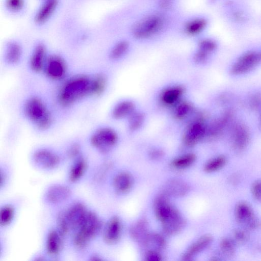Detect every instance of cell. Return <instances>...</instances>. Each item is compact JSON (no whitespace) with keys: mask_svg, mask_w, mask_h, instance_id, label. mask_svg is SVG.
I'll return each instance as SVG.
<instances>
[{"mask_svg":"<svg viewBox=\"0 0 261 261\" xmlns=\"http://www.w3.org/2000/svg\"><path fill=\"white\" fill-rule=\"evenodd\" d=\"M91 76L85 74L73 76L62 85L57 95L59 103L63 107L70 106L79 100L90 96Z\"/></svg>","mask_w":261,"mask_h":261,"instance_id":"cell-1","label":"cell"},{"mask_svg":"<svg viewBox=\"0 0 261 261\" xmlns=\"http://www.w3.org/2000/svg\"><path fill=\"white\" fill-rule=\"evenodd\" d=\"M102 226V221L97 215L88 210L78 227L74 230L73 237L74 245L79 249L86 248L100 232Z\"/></svg>","mask_w":261,"mask_h":261,"instance_id":"cell-2","label":"cell"},{"mask_svg":"<svg viewBox=\"0 0 261 261\" xmlns=\"http://www.w3.org/2000/svg\"><path fill=\"white\" fill-rule=\"evenodd\" d=\"M23 111L28 119L38 129L45 130L51 125V114L44 102L39 97H29L24 103Z\"/></svg>","mask_w":261,"mask_h":261,"instance_id":"cell-3","label":"cell"},{"mask_svg":"<svg viewBox=\"0 0 261 261\" xmlns=\"http://www.w3.org/2000/svg\"><path fill=\"white\" fill-rule=\"evenodd\" d=\"M118 140V135L114 129L109 127H102L92 134L90 142L100 152L107 153L117 144Z\"/></svg>","mask_w":261,"mask_h":261,"instance_id":"cell-4","label":"cell"},{"mask_svg":"<svg viewBox=\"0 0 261 261\" xmlns=\"http://www.w3.org/2000/svg\"><path fill=\"white\" fill-rule=\"evenodd\" d=\"M207 128L203 117L192 121L184 133L182 139L184 144L188 147L196 145L206 137Z\"/></svg>","mask_w":261,"mask_h":261,"instance_id":"cell-5","label":"cell"},{"mask_svg":"<svg viewBox=\"0 0 261 261\" xmlns=\"http://www.w3.org/2000/svg\"><path fill=\"white\" fill-rule=\"evenodd\" d=\"M250 140L248 127L243 123H234L230 129V140L232 149L238 153L243 152L247 147Z\"/></svg>","mask_w":261,"mask_h":261,"instance_id":"cell-6","label":"cell"},{"mask_svg":"<svg viewBox=\"0 0 261 261\" xmlns=\"http://www.w3.org/2000/svg\"><path fill=\"white\" fill-rule=\"evenodd\" d=\"M261 62V54L256 51H249L241 56L232 65L230 72L239 75L252 70Z\"/></svg>","mask_w":261,"mask_h":261,"instance_id":"cell-7","label":"cell"},{"mask_svg":"<svg viewBox=\"0 0 261 261\" xmlns=\"http://www.w3.org/2000/svg\"><path fill=\"white\" fill-rule=\"evenodd\" d=\"M162 25L163 20L160 17L149 16L134 26L133 34L137 38H145L157 33L161 29Z\"/></svg>","mask_w":261,"mask_h":261,"instance_id":"cell-8","label":"cell"},{"mask_svg":"<svg viewBox=\"0 0 261 261\" xmlns=\"http://www.w3.org/2000/svg\"><path fill=\"white\" fill-rule=\"evenodd\" d=\"M43 71L52 80H60L66 74L67 65L64 59L59 55H52L47 58Z\"/></svg>","mask_w":261,"mask_h":261,"instance_id":"cell-9","label":"cell"},{"mask_svg":"<svg viewBox=\"0 0 261 261\" xmlns=\"http://www.w3.org/2000/svg\"><path fill=\"white\" fill-rule=\"evenodd\" d=\"M32 159L37 166L45 169H54L60 163V158L57 153L44 148L36 150L33 154Z\"/></svg>","mask_w":261,"mask_h":261,"instance_id":"cell-10","label":"cell"},{"mask_svg":"<svg viewBox=\"0 0 261 261\" xmlns=\"http://www.w3.org/2000/svg\"><path fill=\"white\" fill-rule=\"evenodd\" d=\"M233 117V112L230 109L225 111L220 116L207 126L206 137L215 139L222 135L230 124Z\"/></svg>","mask_w":261,"mask_h":261,"instance_id":"cell-11","label":"cell"},{"mask_svg":"<svg viewBox=\"0 0 261 261\" xmlns=\"http://www.w3.org/2000/svg\"><path fill=\"white\" fill-rule=\"evenodd\" d=\"M88 211L85 205L81 202L73 204L64 211L71 230L76 229Z\"/></svg>","mask_w":261,"mask_h":261,"instance_id":"cell-12","label":"cell"},{"mask_svg":"<svg viewBox=\"0 0 261 261\" xmlns=\"http://www.w3.org/2000/svg\"><path fill=\"white\" fill-rule=\"evenodd\" d=\"M71 194V191L67 186L55 184L47 189L45 194V197L49 203L58 204L68 199Z\"/></svg>","mask_w":261,"mask_h":261,"instance_id":"cell-13","label":"cell"},{"mask_svg":"<svg viewBox=\"0 0 261 261\" xmlns=\"http://www.w3.org/2000/svg\"><path fill=\"white\" fill-rule=\"evenodd\" d=\"M121 224L119 218L114 216L112 217L105 227L103 239L108 244L112 245L117 243L121 236Z\"/></svg>","mask_w":261,"mask_h":261,"instance_id":"cell-14","label":"cell"},{"mask_svg":"<svg viewBox=\"0 0 261 261\" xmlns=\"http://www.w3.org/2000/svg\"><path fill=\"white\" fill-rule=\"evenodd\" d=\"M185 88L180 85H173L164 89L160 95L161 102L166 106H175L181 100Z\"/></svg>","mask_w":261,"mask_h":261,"instance_id":"cell-15","label":"cell"},{"mask_svg":"<svg viewBox=\"0 0 261 261\" xmlns=\"http://www.w3.org/2000/svg\"><path fill=\"white\" fill-rule=\"evenodd\" d=\"M164 232L168 235H174L180 232L185 227L186 221L180 213L176 210L162 223Z\"/></svg>","mask_w":261,"mask_h":261,"instance_id":"cell-16","label":"cell"},{"mask_svg":"<svg viewBox=\"0 0 261 261\" xmlns=\"http://www.w3.org/2000/svg\"><path fill=\"white\" fill-rule=\"evenodd\" d=\"M141 248L145 253L150 252H160L166 245L165 239L158 233H148L140 242Z\"/></svg>","mask_w":261,"mask_h":261,"instance_id":"cell-17","label":"cell"},{"mask_svg":"<svg viewBox=\"0 0 261 261\" xmlns=\"http://www.w3.org/2000/svg\"><path fill=\"white\" fill-rule=\"evenodd\" d=\"M189 187L183 180L173 179L167 181L163 187V194L166 196L181 197L188 192Z\"/></svg>","mask_w":261,"mask_h":261,"instance_id":"cell-18","label":"cell"},{"mask_svg":"<svg viewBox=\"0 0 261 261\" xmlns=\"http://www.w3.org/2000/svg\"><path fill=\"white\" fill-rule=\"evenodd\" d=\"M47 58L44 45L42 44L37 45L30 58V67L31 69L35 73H39L43 71Z\"/></svg>","mask_w":261,"mask_h":261,"instance_id":"cell-19","label":"cell"},{"mask_svg":"<svg viewBox=\"0 0 261 261\" xmlns=\"http://www.w3.org/2000/svg\"><path fill=\"white\" fill-rule=\"evenodd\" d=\"M213 237L210 234H205L199 238L185 252L182 256L184 260L192 259L195 256L207 248L212 242Z\"/></svg>","mask_w":261,"mask_h":261,"instance_id":"cell-20","label":"cell"},{"mask_svg":"<svg viewBox=\"0 0 261 261\" xmlns=\"http://www.w3.org/2000/svg\"><path fill=\"white\" fill-rule=\"evenodd\" d=\"M234 217L237 222L245 227L255 218L252 207L244 201H240L236 204Z\"/></svg>","mask_w":261,"mask_h":261,"instance_id":"cell-21","label":"cell"},{"mask_svg":"<svg viewBox=\"0 0 261 261\" xmlns=\"http://www.w3.org/2000/svg\"><path fill=\"white\" fill-rule=\"evenodd\" d=\"M63 236L56 230H50L47 236L46 249L47 253L52 256L58 255L63 246Z\"/></svg>","mask_w":261,"mask_h":261,"instance_id":"cell-22","label":"cell"},{"mask_svg":"<svg viewBox=\"0 0 261 261\" xmlns=\"http://www.w3.org/2000/svg\"><path fill=\"white\" fill-rule=\"evenodd\" d=\"M136 105L130 100H124L118 102L113 107L111 115L116 120L128 118L135 111Z\"/></svg>","mask_w":261,"mask_h":261,"instance_id":"cell-23","label":"cell"},{"mask_svg":"<svg viewBox=\"0 0 261 261\" xmlns=\"http://www.w3.org/2000/svg\"><path fill=\"white\" fill-rule=\"evenodd\" d=\"M113 184L116 192L124 193L131 189L133 184V178L129 173L123 172L115 176Z\"/></svg>","mask_w":261,"mask_h":261,"instance_id":"cell-24","label":"cell"},{"mask_svg":"<svg viewBox=\"0 0 261 261\" xmlns=\"http://www.w3.org/2000/svg\"><path fill=\"white\" fill-rule=\"evenodd\" d=\"M88 168L87 161L80 156L75 159L69 173V179L72 182L79 180L85 174Z\"/></svg>","mask_w":261,"mask_h":261,"instance_id":"cell-25","label":"cell"},{"mask_svg":"<svg viewBox=\"0 0 261 261\" xmlns=\"http://www.w3.org/2000/svg\"><path fill=\"white\" fill-rule=\"evenodd\" d=\"M107 78L103 73H97L91 76L90 96H99L105 91Z\"/></svg>","mask_w":261,"mask_h":261,"instance_id":"cell-26","label":"cell"},{"mask_svg":"<svg viewBox=\"0 0 261 261\" xmlns=\"http://www.w3.org/2000/svg\"><path fill=\"white\" fill-rule=\"evenodd\" d=\"M58 2V0H46L35 15V22L42 23L46 21L56 9Z\"/></svg>","mask_w":261,"mask_h":261,"instance_id":"cell-27","label":"cell"},{"mask_svg":"<svg viewBox=\"0 0 261 261\" xmlns=\"http://www.w3.org/2000/svg\"><path fill=\"white\" fill-rule=\"evenodd\" d=\"M148 223L145 219L136 222L130 227L129 234L135 241L141 242L148 234Z\"/></svg>","mask_w":261,"mask_h":261,"instance_id":"cell-28","label":"cell"},{"mask_svg":"<svg viewBox=\"0 0 261 261\" xmlns=\"http://www.w3.org/2000/svg\"><path fill=\"white\" fill-rule=\"evenodd\" d=\"M22 55V49L20 46L15 42H10L7 45L5 58L6 61L9 64L13 65L17 63Z\"/></svg>","mask_w":261,"mask_h":261,"instance_id":"cell-29","label":"cell"},{"mask_svg":"<svg viewBox=\"0 0 261 261\" xmlns=\"http://www.w3.org/2000/svg\"><path fill=\"white\" fill-rule=\"evenodd\" d=\"M193 110L192 104L186 100H180L174 106V117L178 120L186 118Z\"/></svg>","mask_w":261,"mask_h":261,"instance_id":"cell-30","label":"cell"},{"mask_svg":"<svg viewBox=\"0 0 261 261\" xmlns=\"http://www.w3.org/2000/svg\"><path fill=\"white\" fill-rule=\"evenodd\" d=\"M196 160V156L195 154L189 153L173 160L171 165L176 169H184L192 165Z\"/></svg>","mask_w":261,"mask_h":261,"instance_id":"cell-31","label":"cell"},{"mask_svg":"<svg viewBox=\"0 0 261 261\" xmlns=\"http://www.w3.org/2000/svg\"><path fill=\"white\" fill-rule=\"evenodd\" d=\"M128 127L132 132L139 129L143 125L145 116L143 113L140 111H135L128 117Z\"/></svg>","mask_w":261,"mask_h":261,"instance_id":"cell-32","label":"cell"},{"mask_svg":"<svg viewBox=\"0 0 261 261\" xmlns=\"http://www.w3.org/2000/svg\"><path fill=\"white\" fill-rule=\"evenodd\" d=\"M227 159L224 155H219L208 161L204 166V170L207 173L217 171L222 168L226 164Z\"/></svg>","mask_w":261,"mask_h":261,"instance_id":"cell-33","label":"cell"},{"mask_svg":"<svg viewBox=\"0 0 261 261\" xmlns=\"http://www.w3.org/2000/svg\"><path fill=\"white\" fill-rule=\"evenodd\" d=\"M221 252L227 257L233 256L236 250V243L230 238L222 239L219 245Z\"/></svg>","mask_w":261,"mask_h":261,"instance_id":"cell-34","label":"cell"},{"mask_svg":"<svg viewBox=\"0 0 261 261\" xmlns=\"http://www.w3.org/2000/svg\"><path fill=\"white\" fill-rule=\"evenodd\" d=\"M14 216V209L11 205H5L1 209L0 224L2 226L9 225Z\"/></svg>","mask_w":261,"mask_h":261,"instance_id":"cell-35","label":"cell"},{"mask_svg":"<svg viewBox=\"0 0 261 261\" xmlns=\"http://www.w3.org/2000/svg\"><path fill=\"white\" fill-rule=\"evenodd\" d=\"M128 48V44L126 41H122L118 42L111 50L110 58L112 60L119 59L125 54Z\"/></svg>","mask_w":261,"mask_h":261,"instance_id":"cell-36","label":"cell"},{"mask_svg":"<svg viewBox=\"0 0 261 261\" xmlns=\"http://www.w3.org/2000/svg\"><path fill=\"white\" fill-rule=\"evenodd\" d=\"M205 21L197 19L190 22L186 27V32L190 34H195L200 32L205 26Z\"/></svg>","mask_w":261,"mask_h":261,"instance_id":"cell-37","label":"cell"},{"mask_svg":"<svg viewBox=\"0 0 261 261\" xmlns=\"http://www.w3.org/2000/svg\"><path fill=\"white\" fill-rule=\"evenodd\" d=\"M58 231L64 236L71 230L69 223L66 218L64 212L60 213L57 218Z\"/></svg>","mask_w":261,"mask_h":261,"instance_id":"cell-38","label":"cell"},{"mask_svg":"<svg viewBox=\"0 0 261 261\" xmlns=\"http://www.w3.org/2000/svg\"><path fill=\"white\" fill-rule=\"evenodd\" d=\"M246 228H238L235 229L232 233V239L236 243L244 244L248 241L249 234Z\"/></svg>","mask_w":261,"mask_h":261,"instance_id":"cell-39","label":"cell"},{"mask_svg":"<svg viewBox=\"0 0 261 261\" xmlns=\"http://www.w3.org/2000/svg\"><path fill=\"white\" fill-rule=\"evenodd\" d=\"M249 108L253 111L261 110V93L257 92L253 94L248 100Z\"/></svg>","mask_w":261,"mask_h":261,"instance_id":"cell-40","label":"cell"},{"mask_svg":"<svg viewBox=\"0 0 261 261\" xmlns=\"http://www.w3.org/2000/svg\"><path fill=\"white\" fill-rule=\"evenodd\" d=\"M216 47L215 42L210 39H205L201 41L199 44V50L208 55L214 51Z\"/></svg>","mask_w":261,"mask_h":261,"instance_id":"cell-41","label":"cell"},{"mask_svg":"<svg viewBox=\"0 0 261 261\" xmlns=\"http://www.w3.org/2000/svg\"><path fill=\"white\" fill-rule=\"evenodd\" d=\"M251 192L254 199L261 202V179L256 180L252 183Z\"/></svg>","mask_w":261,"mask_h":261,"instance_id":"cell-42","label":"cell"},{"mask_svg":"<svg viewBox=\"0 0 261 261\" xmlns=\"http://www.w3.org/2000/svg\"><path fill=\"white\" fill-rule=\"evenodd\" d=\"M81 147L79 144L74 143L71 145L67 151V156L72 159H76L80 157Z\"/></svg>","mask_w":261,"mask_h":261,"instance_id":"cell-43","label":"cell"},{"mask_svg":"<svg viewBox=\"0 0 261 261\" xmlns=\"http://www.w3.org/2000/svg\"><path fill=\"white\" fill-rule=\"evenodd\" d=\"M6 6L10 10L17 11L21 9L24 4L23 0H6Z\"/></svg>","mask_w":261,"mask_h":261,"instance_id":"cell-44","label":"cell"},{"mask_svg":"<svg viewBox=\"0 0 261 261\" xmlns=\"http://www.w3.org/2000/svg\"><path fill=\"white\" fill-rule=\"evenodd\" d=\"M145 257V260L147 261H160L162 260V256L158 252L146 253Z\"/></svg>","mask_w":261,"mask_h":261,"instance_id":"cell-45","label":"cell"},{"mask_svg":"<svg viewBox=\"0 0 261 261\" xmlns=\"http://www.w3.org/2000/svg\"><path fill=\"white\" fill-rule=\"evenodd\" d=\"M164 154L163 151L158 148H154L149 151V155L151 159L157 160L161 158Z\"/></svg>","mask_w":261,"mask_h":261,"instance_id":"cell-46","label":"cell"},{"mask_svg":"<svg viewBox=\"0 0 261 261\" xmlns=\"http://www.w3.org/2000/svg\"><path fill=\"white\" fill-rule=\"evenodd\" d=\"M229 182L233 185L238 184L240 181V176L238 173L232 174L229 177Z\"/></svg>","mask_w":261,"mask_h":261,"instance_id":"cell-47","label":"cell"},{"mask_svg":"<svg viewBox=\"0 0 261 261\" xmlns=\"http://www.w3.org/2000/svg\"><path fill=\"white\" fill-rule=\"evenodd\" d=\"M171 0H161L160 5L163 8H168L171 5Z\"/></svg>","mask_w":261,"mask_h":261,"instance_id":"cell-48","label":"cell"},{"mask_svg":"<svg viewBox=\"0 0 261 261\" xmlns=\"http://www.w3.org/2000/svg\"><path fill=\"white\" fill-rule=\"evenodd\" d=\"M6 175L5 174L3 173L2 172H1V187H2L3 184L5 183V181L6 180Z\"/></svg>","mask_w":261,"mask_h":261,"instance_id":"cell-49","label":"cell"},{"mask_svg":"<svg viewBox=\"0 0 261 261\" xmlns=\"http://www.w3.org/2000/svg\"><path fill=\"white\" fill-rule=\"evenodd\" d=\"M259 124L260 127H261V114H260V117H259Z\"/></svg>","mask_w":261,"mask_h":261,"instance_id":"cell-50","label":"cell"}]
</instances>
